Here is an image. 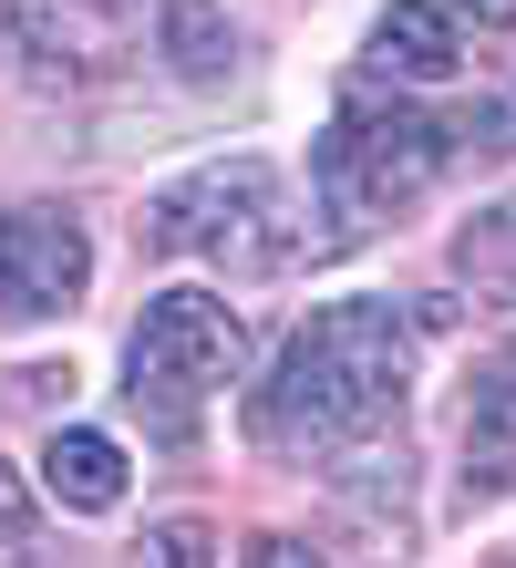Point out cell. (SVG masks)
Segmentation results:
<instances>
[{"instance_id": "cell-1", "label": "cell", "mask_w": 516, "mask_h": 568, "mask_svg": "<svg viewBox=\"0 0 516 568\" xmlns=\"http://www.w3.org/2000/svg\"><path fill=\"white\" fill-rule=\"evenodd\" d=\"M413 352H424V331H413L403 300H331V311H310L290 331L280 373L249 404V434L269 455H300V465L362 445V434H383L403 414Z\"/></svg>"}, {"instance_id": "cell-2", "label": "cell", "mask_w": 516, "mask_h": 568, "mask_svg": "<svg viewBox=\"0 0 516 568\" xmlns=\"http://www.w3.org/2000/svg\"><path fill=\"white\" fill-rule=\"evenodd\" d=\"M145 248L165 258H206V270L227 280H280L300 270V207L280 186V165L269 155H227V165H196V176H176L145 207Z\"/></svg>"}, {"instance_id": "cell-3", "label": "cell", "mask_w": 516, "mask_h": 568, "mask_svg": "<svg viewBox=\"0 0 516 568\" xmlns=\"http://www.w3.org/2000/svg\"><path fill=\"white\" fill-rule=\"evenodd\" d=\"M465 145V124H444V114H413V104H341L331 114V135L310 145V186H321V217H331V248H352L372 239L393 207H413L434 176H444V155Z\"/></svg>"}, {"instance_id": "cell-4", "label": "cell", "mask_w": 516, "mask_h": 568, "mask_svg": "<svg viewBox=\"0 0 516 568\" xmlns=\"http://www.w3.org/2000/svg\"><path fill=\"white\" fill-rule=\"evenodd\" d=\"M249 362V321L206 290H155L145 321L124 331V414L155 434V445H196L206 404L237 383Z\"/></svg>"}, {"instance_id": "cell-5", "label": "cell", "mask_w": 516, "mask_h": 568, "mask_svg": "<svg viewBox=\"0 0 516 568\" xmlns=\"http://www.w3.org/2000/svg\"><path fill=\"white\" fill-rule=\"evenodd\" d=\"M93 280V239L62 207H0V311L11 321H52L73 311Z\"/></svg>"}, {"instance_id": "cell-6", "label": "cell", "mask_w": 516, "mask_h": 568, "mask_svg": "<svg viewBox=\"0 0 516 568\" xmlns=\"http://www.w3.org/2000/svg\"><path fill=\"white\" fill-rule=\"evenodd\" d=\"M465 11L455 0H393L383 21H372V52H362V73L372 83H455L465 73Z\"/></svg>"}, {"instance_id": "cell-7", "label": "cell", "mask_w": 516, "mask_h": 568, "mask_svg": "<svg viewBox=\"0 0 516 568\" xmlns=\"http://www.w3.org/2000/svg\"><path fill=\"white\" fill-rule=\"evenodd\" d=\"M465 486L475 496L516 486V342H496L465 383Z\"/></svg>"}, {"instance_id": "cell-8", "label": "cell", "mask_w": 516, "mask_h": 568, "mask_svg": "<svg viewBox=\"0 0 516 568\" xmlns=\"http://www.w3.org/2000/svg\"><path fill=\"white\" fill-rule=\"evenodd\" d=\"M42 496H52V507H73V517L124 507V445H114V434H93V424H62L52 445H42Z\"/></svg>"}, {"instance_id": "cell-9", "label": "cell", "mask_w": 516, "mask_h": 568, "mask_svg": "<svg viewBox=\"0 0 516 568\" xmlns=\"http://www.w3.org/2000/svg\"><path fill=\"white\" fill-rule=\"evenodd\" d=\"M455 270H465L475 290L516 300V196H506V207H486V217H475L465 239H455Z\"/></svg>"}, {"instance_id": "cell-10", "label": "cell", "mask_w": 516, "mask_h": 568, "mask_svg": "<svg viewBox=\"0 0 516 568\" xmlns=\"http://www.w3.org/2000/svg\"><path fill=\"white\" fill-rule=\"evenodd\" d=\"M165 52H176V73H227V21H217V0H176L165 11Z\"/></svg>"}, {"instance_id": "cell-11", "label": "cell", "mask_w": 516, "mask_h": 568, "mask_svg": "<svg viewBox=\"0 0 516 568\" xmlns=\"http://www.w3.org/2000/svg\"><path fill=\"white\" fill-rule=\"evenodd\" d=\"M124 568H217V527H206V517H165V527L134 538Z\"/></svg>"}, {"instance_id": "cell-12", "label": "cell", "mask_w": 516, "mask_h": 568, "mask_svg": "<svg viewBox=\"0 0 516 568\" xmlns=\"http://www.w3.org/2000/svg\"><path fill=\"white\" fill-rule=\"evenodd\" d=\"M465 145H475V155H516V83H506L475 124H465Z\"/></svg>"}, {"instance_id": "cell-13", "label": "cell", "mask_w": 516, "mask_h": 568, "mask_svg": "<svg viewBox=\"0 0 516 568\" xmlns=\"http://www.w3.org/2000/svg\"><path fill=\"white\" fill-rule=\"evenodd\" d=\"M249 568H321V558H310V548H300V538H269V548H259V558H249Z\"/></svg>"}, {"instance_id": "cell-14", "label": "cell", "mask_w": 516, "mask_h": 568, "mask_svg": "<svg viewBox=\"0 0 516 568\" xmlns=\"http://www.w3.org/2000/svg\"><path fill=\"white\" fill-rule=\"evenodd\" d=\"M83 11H134V0H83Z\"/></svg>"}, {"instance_id": "cell-15", "label": "cell", "mask_w": 516, "mask_h": 568, "mask_svg": "<svg viewBox=\"0 0 516 568\" xmlns=\"http://www.w3.org/2000/svg\"><path fill=\"white\" fill-rule=\"evenodd\" d=\"M0 52H11V11H0Z\"/></svg>"}, {"instance_id": "cell-16", "label": "cell", "mask_w": 516, "mask_h": 568, "mask_svg": "<svg viewBox=\"0 0 516 568\" xmlns=\"http://www.w3.org/2000/svg\"><path fill=\"white\" fill-rule=\"evenodd\" d=\"M506 568H516V558H506Z\"/></svg>"}]
</instances>
